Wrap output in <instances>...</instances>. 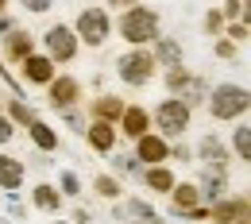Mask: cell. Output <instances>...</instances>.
<instances>
[{
  "mask_svg": "<svg viewBox=\"0 0 251 224\" xmlns=\"http://www.w3.org/2000/svg\"><path fill=\"white\" fill-rule=\"evenodd\" d=\"M116 124H120L116 131H124L127 139H139L143 131H151V112H147L143 104H124V112H120Z\"/></svg>",
  "mask_w": 251,
  "mask_h": 224,
  "instance_id": "cell-12",
  "label": "cell"
},
{
  "mask_svg": "<svg viewBox=\"0 0 251 224\" xmlns=\"http://www.w3.org/2000/svg\"><path fill=\"white\" fill-rule=\"evenodd\" d=\"M220 27H224V16H220V12H209V16H205V31L220 35Z\"/></svg>",
  "mask_w": 251,
  "mask_h": 224,
  "instance_id": "cell-33",
  "label": "cell"
},
{
  "mask_svg": "<svg viewBox=\"0 0 251 224\" xmlns=\"http://www.w3.org/2000/svg\"><path fill=\"white\" fill-rule=\"evenodd\" d=\"M93 190H97V197H104V201H120V197H124L120 178H112V174H97V178H93Z\"/></svg>",
  "mask_w": 251,
  "mask_h": 224,
  "instance_id": "cell-23",
  "label": "cell"
},
{
  "mask_svg": "<svg viewBox=\"0 0 251 224\" xmlns=\"http://www.w3.org/2000/svg\"><path fill=\"white\" fill-rule=\"evenodd\" d=\"M54 224H70V221H54Z\"/></svg>",
  "mask_w": 251,
  "mask_h": 224,
  "instance_id": "cell-42",
  "label": "cell"
},
{
  "mask_svg": "<svg viewBox=\"0 0 251 224\" xmlns=\"http://www.w3.org/2000/svg\"><path fill=\"white\" fill-rule=\"evenodd\" d=\"M240 217H248V197L244 193L220 197V201H213V209H209V221L213 224H236Z\"/></svg>",
  "mask_w": 251,
  "mask_h": 224,
  "instance_id": "cell-10",
  "label": "cell"
},
{
  "mask_svg": "<svg viewBox=\"0 0 251 224\" xmlns=\"http://www.w3.org/2000/svg\"><path fill=\"white\" fill-rule=\"evenodd\" d=\"M205 201H201V193L193 182H174V190H170V213H178V217H189L193 209H201Z\"/></svg>",
  "mask_w": 251,
  "mask_h": 224,
  "instance_id": "cell-14",
  "label": "cell"
},
{
  "mask_svg": "<svg viewBox=\"0 0 251 224\" xmlns=\"http://www.w3.org/2000/svg\"><path fill=\"white\" fill-rule=\"evenodd\" d=\"M120 4H127V8H135V4H143V0H120Z\"/></svg>",
  "mask_w": 251,
  "mask_h": 224,
  "instance_id": "cell-38",
  "label": "cell"
},
{
  "mask_svg": "<svg viewBox=\"0 0 251 224\" xmlns=\"http://www.w3.org/2000/svg\"><path fill=\"white\" fill-rule=\"evenodd\" d=\"M43 43H47V58L54 66L77 58V35H74V27H66V24H54L50 31L43 35Z\"/></svg>",
  "mask_w": 251,
  "mask_h": 224,
  "instance_id": "cell-6",
  "label": "cell"
},
{
  "mask_svg": "<svg viewBox=\"0 0 251 224\" xmlns=\"http://www.w3.org/2000/svg\"><path fill=\"white\" fill-rule=\"evenodd\" d=\"M135 224H158V221H135Z\"/></svg>",
  "mask_w": 251,
  "mask_h": 224,
  "instance_id": "cell-40",
  "label": "cell"
},
{
  "mask_svg": "<svg viewBox=\"0 0 251 224\" xmlns=\"http://www.w3.org/2000/svg\"><path fill=\"white\" fill-rule=\"evenodd\" d=\"M209 97V81L201 77V74H189V85L182 89V100H186V108H193V104H201Z\"/></svg>",
  "mask_w": 251,
  "mask_h": 224,
  "instance_id": "cell-24",
  "label": "cell"
},
{
  "mask_svg": "<svg viewBox=\"0 0 251 224\" xmlns=\"http://www.w3.org/2000/svg\"><path fill=\"white\" fill-rule=\"evenodd\" d=\"M251 108V97L244 85H232V81H224L217 89H209V112L217 116V120H244Z\"/></svg>",
  "mask_w": 251,
  "mask_h": 224,
  "instance_id": "cell-2",
  "label": "cell"
},
{
  "mask_svg": "<svg viewBox=\"0 0 251 224\" xmlns=\"http://www.w3.org/2000/svg\"><path fill=\"white\" fill-rule=\"evenodd\" d=\"M85 139H89V147H93L97 155H112L116 143H120V131H116V124L93 120V124H85Z\"/></svg>",
  "mask_w": 251,
  "mask_h": 224,
  "instance_id": "cell-9",
  "label": "cell"
},
{
  "mask_svg": "<svg viewBox=\"0 0 251 224\" xmlns=\"http://www.w3.org/2000/svg\"><path fill=\"white\" fill-rule=\"evenodd\" d=\"M236 54H240V47H236L232 39H217V58L228 62V58H236Z\"/></svg>",
  "mask_w": 251,
  "mask_h": 224,
  "instance_id": "cell-32",
  "label": "cell"
},
{
  "mask_svg": "<svg viewBox=\"0 0 251 224\" xmlns=\"http://www.w3.org/2000/svg\"><path fill=\"white\" fill-rule=\"evenodd\" d=\"M74 35H77L85 47H100V43L112 35L108 12H104V8H81V12H77V27H74Z\"/></svg>",
  "mask_w": 251,
  "mask_h": 224,
  "instance_id": "cell-5",
  "label": "cell"
},
{
  "mask_svg": "<svg viewBox=\"0 0 251 224\" xmlns=\"http://www.w3.org/2000/svg\"><path fill=\"white\" fill-rule=\"evenodd\" d=\"M236 224H248V217H240V221H236Z\"/></svg>",
  "mask_w": 251,
  "mask_h": 224,
  "instance_id": "cell-41",
  "label": "cell"
},
{
  "mask_svg": "<svg viewBox=\"0 0 251 224\" xmlns=\"http://www.w3.org/2000/svg\"><path fill=\"white\" fill-rule=\"evenodd\" d=\"M162 81H166V89H170V97H182V89L189 85V70H186V66H166V74H162Z\"/></svg>",
  "mask_w": 251,
  "mask_h": 224,
  "instance_id": "cell-26",
  "label": "cell"
},
{
  "mask_svg": "<svg viewBox=\"0 0 251 224\" xmlns=\"http://www.w3.org/2000/svg\"><path fill=\"white\" fill-rule=\"evenodd\" d=\"M127 213H131L135 221H155V209H151L147 201H139V197H127V201H124V209H116V221H124Z\"/></svg>",
  "mask_w": 251,
  "mask_h": 224,
  "instance_id": "cell-25",
  "label": "cell"
},
{
  "mask_svg": "<svg viewBox=\"0 0 251 224\" xmlns=\"http://www.w3.org/2000/svg\"><path fill=\"white\" fill-rule=\"evenodd\" d=\"M224 39H232L236 47H240V43H248V24H244V20H236V24L228 27V35H224Z\"/></svg>",
  "mask_w": 251,
  "mask_h": 224,
  "instance_id": "cell-31",
  "label": "cell"
},
{
  "mask_svg": "<svg viewBox=\"0 0 251 224\" xmlns=\"http://www.w3.org/2000/svg\"><path fill=\"white\" fill-rule=\"evenodd\" d=\"M12 27H16V24H12V16H8V12H4V16H0V31L8 35V31H12Z\"/></svg>",
  "mask_w": 251,
  "mask_h": 224,
  "instance_id": "cell-37",
  "label": "cell"
},
{
  "mask_svg": "<svg viewBox=\"0 0 251 224\" xmlns=\"http://www.w3.org/2000/svg\"><path fill=\"white\" fill-rule=\"evenodd\" d=\"M232 147H236V159H240V162L251 159V128L244 124V120H240L236 131H232Z\"/></svg>",
  "mask_w": 251,
  "mask_h": 224,
  "instance_id": "cell-27",
  "label": "cell"
},
{
  "mask_svg": "<svg viewBox=\"0 0 251 224\" xmlns=\"http://www.w3.org/2000/svg\"><path fill=\"white\" fill-rule=\"evenodd\" d=\"M155 58H151V50L147 47H131L127 54H120L116 58V74L124 77L127 85H147L151 77H155Z\"/></svg>",
  "mask_w": 251,
  "mask_h": 224,
  "instance_id": "cell-4",
  "label": "cell"
},
{
  "mask_svg": "<svg viewBox=\"0 0 251 224\" xmlns=\"http://www.w3.org/2000/svg\"><path fill=\"white\" fill-rule=\"evenodd\" d=\"M174 182H178V178H174L170 166H147V170H143V186L155 190V193H170V190H174Z\"/></svg>",
  "mask_w": 251,
  "mask_h": 224,
  "instance_id": "cell-21",
  "label": "cell"
},
{
  "mask_svg": "<svg viewBox=\"0 0 251 224\" xmlns=\"http://www.w3.org/2000/svg\"><path fill=\"white\" fill-rule=\"evenodd\" d=\"M4 8H8V0H0V16H4Z\"/></svg>",
  "mask_w": 251,
  "mask_h": 224,
  "instance_id": "cell-39",
  "label": "cell"
},
{
  "mask_svg": "<svg viewBox=\"0 0 251 224\" xmlns=\"http://www.w3.org/2000/svg\"><path fill=\"white\" fill-rule=\"evenodd\" d=\"M244 12H248L244 0H224V12H220V16H224V20H244Z\"/></svg>",
  "mask_w": 251,
  "mask_h": 224,
  "instance_id": "cell-30",
  "label": "cell"
},
{
  "mask_svg": "<svg viewBox=\"0 0 251 224\" xmlns=\"http://www.w3.org/2000/svg\"><path fill=\"white\" fill-rule=\"evenodd\" d=\"M24 77H27L31 85H50V81H54V62H50L47 54H27V58H24Z\"/></svg>",
  "mask_w": 251,
  "mask_h": 224,
  "instance_id": "cell-16",
  "label": "cell"
},
{
  "mask_svg": "<svg viewBox=\"0 0 251 224\" xmlns=\"http://www.w3.org/2000/svg\"><path fill=\"white\" fill-rule=\"evenodd\" d=\"M47 97H50V104L62 112V108H74L77 104V97H81V81L74 77V74H54V81L47 85Z\"/></svg>",
  "mask_w": 251,
  "mask_h": 224,
  "instance_id": "cell-8",
  "label": "cell"
},
{
  "mask_svg": "<svg viewBox=\"0 0 251 224\" xmlns=\"http://www.w3.org/2000/svg\"><path fill=\"white\" fill-rule=\"evenodd\" d=\"M27 54H35V39L24 31V27H12L8 39H4V58H8V62H24Z\"/></svg>",
  "mask_w": 251,
  "mask_h": 224,
  "instance_id": "cell-15",
  "label": "cell"
},
{
  "mask_svg": "<svg viewBox=\"0 0 251 224\" xmlns=\"http://www.w3.org/2000/svg\"><path fill=\"white\" fill-rule=\"evenodd\" d=\"M27 131H31V143L39 147V151H58V147H62V139H58V131L50 128L47 120H39V116H35L31 124H27Z\"/></svg>",
  "mask_w": 251,
  "mask_h": 224,
  "instance_id": "cell-19",
  "label": "cell"
},
{
  "mask_svg": "<svg viewBox=\"0 0 251 224\" xmlns=\"http://www.w3.org/2000/svg\"><path fill=\"white\" fill-rule=\"evenodd\" d=\"M151 47H155V50H151L155 66H182V43H178V39H162V35H158Z\"/></svg>",
  "mask_w": 251,
  "mask_h": 224,
  "instance_id": "cell-20",
  "label": "cell"
},
{
  "mask_svg": "<svg viewBox=\"0 0 251 224\" xmlns=\"http://www.w3.org/2000/svg\"><path fill=\"white\" fill-rule=\"evenodd\" d=\"M120 112H124V100L112 97V93H104V97H97V100H93V116H97V120H104V124H116Z\"/></svg>",
  "mask_w": 251,
  "mask_h": 224,
  "instance_id": "cell-22",
  "label": "cell"
},
{
  "mask_svg": "<svg viewBox=\"0 0 251 224\" xmlns=\"http://www.w3.org/2000/svg\"><path fill=\"white\" fill-rule=\"evenodd\" d=\"M197 159L205 162V166H213V170H228V162H232V151L220 143L217 135H201V143H197Z\"/></svg>",
  "mask_w": 251,
  "mask_h": 224,
  "instance_id": "cell-13",
  "label": "cell"
},
{
  "mask_svg": "<svg viewBox=\"0 0 251 224\" xmlns=\"http://www.w3.org/2000/svg\"><path fill=\"white\" fill-rule=\"evenodd\" d=\"M151 120L158 124V135L170 143V139H182L189 131V108H186L182 97H166L155 112H151Z\"/></svg>",
  "mask_w": 251,
  "mask_h": 224,
  "instance_id": "cell-3",
  "label": "cell"
},
{
  "mask_svg": "<svg viewBox=\"0 0 251 224\" xmlns=\"http://www.w3.org/2000/svg\"><path fill=\"white\" fill-rule=\"evenodd\" d=\"M120 35H124V43H131V47H151L158 39V12L155 8H143V4L127 8L124 16H120Z\"/></svg>",
  "mask_w": 251,
  "mask_h": 224,
  "instance_id": "cell-1",
  "label": "cell"
},
{
  "mask_svg": "<svg viewBox=\"0 0 251 224\" xmlns=\"http://www.w3.org/2000/svg\"><path fill=\"white\" fill-rule=\"evenodd\" d=\"M31 209H39V213H58V209H62V193H58V186H50V182L35 186V190H31Z\"/></svg>",
  "mask_w": 251,
  "mask_h": 224,
  "instance_id": "cell-18",
  "label": "cell"
},
{
  "mask_svg": "<svg viewBox=\"0 0 251 224\" xmlns=\"http://www.w3.org/2000/svg\"><path fill=\"white\" fill-rule=\"evenodd\" d=\"M20 186H24V162L12 159V155H0V190L16 197Z\"/></svg>",
  "mask_w": 251,
  "mask_h": 224,
  "instance_id": "cell-17",
  "label": "cell"
},
{
  "mask_svg": "<svg viewBox=\"0 0 251 224\" xmlns=\"http://www.w3.org/2000/svg\"><path fill=\"white\" fill-rule=\"evenodd\" d=\"M20 4H24L27 12H50V8H54V0H20Z\"/></svg>",
  "mask_w": 251,
  "mask_h": 224,
  "instance_id": "cell-34",
  "label": "cell"
},
{
  "mask_svg": "<svg viewBox=\"0 0 251 224\" xmlns=\"http://www.w3.org/2000/svg\"><path fill=\"white\" fill-rule=\"evenodd\" d=\"M135 143V162H147V166H162V162H170V143L158 135V131H143L139 139H131Z\"/></svg>",
  "mask_w": 251,
  "mask_h": 224,
  "instance_id": "cell-7",
  "label": "cell"
},
{
  "mask_svg": "<svg viewBox=\"0 0 251 224\" xmlns=\"http://www.w3.org/2000/svg\"><path fill=\"white\" fill-rule=\"evenodd\" d=\"M8 120H12V124H31V120H35V108L24 100V97H16V100L8 104Z\"/></svg>",
  "mask_w": 251,
  "mask_h": 224,
  "instance_id": "cell-29",
  "label": "cell"
},
{
  "mask_svg": "<svg viewBox=\"0 0 251 224\" xmlns=\"http://www.w3.org/2000/svg\"><path fill=\"white\" fill-rule=\"evenodd\" d=\"M58 193L77 201V197H81V174H77V170H62V174H58Z\"/></svg>",
  "mask_w": 251,
  "mask_h": 224,
  "instance_id": "cell-28",
  "label": "cell"
},
{
  "mask_svg": "<svg viewBox=\"0 0 251 224\" xmlns=\"http://www.w3.org/2000/svg\"><path fill=\"white\" fill-rule=\"evenodd\" d=\"M193 186H197V193H201V201H220V197H228V170L205 166L201 178H197Z\"/></svg>",
  "mask_w": 251,
  "mask_h": 224,
  "instance_id": "cell-11",
  "label": "cell"
},
{
  "mask_svg": "<svg viewBox=\"0 0 251 224\" xmlns=\"http://www.w3.org/2000/svg\"><path fill=\"white\" fill-rule=\"evenodd\" d=\"M12 135H16V124H12L8 116H0V147H4V143H8Z\"/></svg>",
  "mask_w": 251,
  "mask_h": 224,
  "instance_id": "cell-35",
  "label": "cell"
},
{
  "mask_svg": "<svg viewBox=\"0 0 251 224\" xmlns=\"http://www.w3.org/2000/svg\"><path fill=\"white\" fill-rule=\"evenodd\" d=\"M116 170H120V174H131V170H139V166H135L131 155H116Z\"/></svg>",
  "mask_w": 251,
  "mask_h": 224,
  "instance_id": "cell-36",
  "label": "cell"
}]
</instances>
